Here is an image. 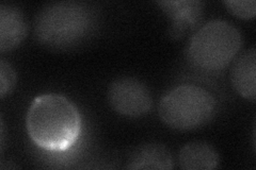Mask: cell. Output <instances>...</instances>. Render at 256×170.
I'll return each instance as SVG.
<instances>
[{
	"instance_id": "obj_1",
	"label": "cell",
	"mask_w": 256,
	"mask_h": 170,
	"mask_svg": "<svg viewBox=\"0 0 256 170\" xmlns=\"http://www.w3.org/2000/svg\"><path fill=\"white\" fill-rule=\"evenodd\" d=\"M28 135L38 147L66 152L82 133V116L76 105L59 94H44L32 101L26 116Z\"/></svg>"
},
{
	"instance_id": "obj_2",
	"label": "cell",
	"mask_w": 256,
	"mask_h": 170,
	"mask_svg": "<svg viewBox=\"0 0 256 170\" xmlns=\"http://www.w3.org/2000/svg\"><path fill=\"white\" fill-rule=\"evenodd\" d=\"M95 13L88 4L52 3L38 13L34 35L38 43L54 50H68L82 43L95 26Z\"/></svg>"
},
{
	"instance_id": "obj_3",
	"label": "cell",
	"mask_w": 256,
	"mask_h": 170,
	"mask_svg": "<svg viewBox=\"0 0 256 170\" xmlns=\"http://www.w3.org/2000/svg\"><path fill=\"white\" fill-rule=\"evenodd\" d=\"M242 46L240 31L226 20H212L191 37L188 58L205 71H220L233 62Z\"/></svg>"
},
{
	"instance_id": "obj_4",
	"label": "cell",
	"mask_w": 256,
	"mask_h": 170,
	"mask_svg": "<svg viewBox=\"0 0 256 170\" xmlns=\"http://www.w3.org/2000/svg\"><path fill=\"white\" fill-rule=\"evenodd\" d=\"M158 112L166 126L189 131L210 123L217 112V100L203 87L180 85L164 97Z\"/></svg>"
},
{
	"instance_id": "obj_5",
	"label": "cell",
	"mask_w": 256,
	"mask_h": 170,
	"mask_svg": "<svg viewBox=\"0 0 256 170\" xmlns=\"http://www.w3.org/2000/svg\"><path fill=\"white\" fill-rule=\"evenodd\" d=\"M108 102L116 113L127 117H140L152 109V96L148 86L134 78H120L108 88Z\"/></svg>"
},
{
	"instance_id": "obj_6",
	"label": "cell",
	"mask_w": 256,
	"mask_h": 170,
	"mask_svg": "<svg viewBox=\"0 0 256 170\" xmlns=\"http://www.w3.org/2000/svg\"><path fill=\"white\" fill-rule=\"evenodd\" d=\"M28 26L22 11L12 4L0 5V51H11L27 36Z\"/></svg>"
},
{
	"instance_id": "obj_7",
	"label": "cell",
	"mask_w": 256,
	"mask_h": 170,
	"mask_svg": "<svg viewBox=\"0 0 256 170\" xmlns=\"http://www.w3.org/2000/svg\"><path fill=\"white\" fill-rule=\"evenodd\" d=\"M162 10L173 20L172 33L180 36L198 26L202 19L203 3L194 0L186 1H158Z\"/></svg>"
},
{
	"instance_id": "obj_8",
	"label": "cell",
	"mask_w": 256,
	"mask_h": 170,
	"mask_svg": "<svg viewBox=\"0 0 256 170\" xmlns=\"http://www.w3.org/2000/svg\"><path fill=\"white\" fill-rule=\"evenodd\" d=\"M230 82L240 96L248 100H255L256 53L254 48L244 52L233 63L230 69Z\"/></svg>"
},
{
	"instance_id": "obj_9",
	"label": "cell",
	"mask_w": 256,
	"mask_h": 170,
	"mask_svg": "<svg viewBox=\"0 0 256 170\" xmlns=\"http://www.w3.org/2000/svg\"><path fill=\"white\" fill-rule=\"evenodd\" d=\"M174 167L170 151L164 145L146 144L136 150L128 160L127 168L134 170H169Z\"/></svg>"
},
{
	"instance_id": "obj_10",
	"label": "cell",
	"mask_w": 256,
	"mask_h": 170,
	"mask_svg": "<svg viewBox=\"0 0 256 170\" xmlns=\"http://www.w3.org/2000/svg\"><path fill=\"white\" fill-rule=\"evenodd\" d=\"M180 167L185 170H212L218 167L219 156L212 145L192 142L184 146L178 155Z\"/></svg>"
},
{
	"instance_id": "obj_11",
	"label": "cell",
	"mask_w": 256,
	"mask_h": 170,
	"mask_svg": "<svg viewBox=\"0 0 256 170\" xmlns=\"http://www.w3.org/2000/svg\"><path fill=\"white\" fill-rule=\"evenodd\" d=\"M18 75L9 62L0 61V97L4 99L15 87Z\"/></svg>"
},
{
	"instance_id": "obj_12",
	"label": "cell",
	"mask_w": 256,
	"mask_h": 170,
	"mask_svg": "<svg viewBox=\"0 0 256 170\" xmlns=\"http://www.w3.org/2000/svg\"><path fill=\"white\" fill-rule=\"evenodd\" d=\"M226 9L234 16L242 19H252L256 13V2L255 0H228L224 1Z\"/></svg>"
}]
</instances>
